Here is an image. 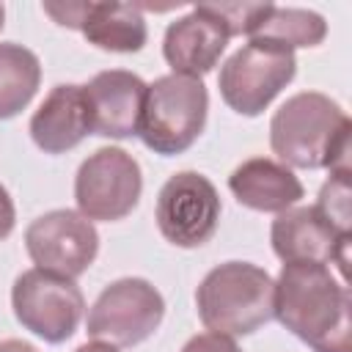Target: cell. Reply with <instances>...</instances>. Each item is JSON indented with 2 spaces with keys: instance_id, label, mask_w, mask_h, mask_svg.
<instances>
[{
  "instance_id": "obj_1",
  "label": "cell",
  "mask_w": 352,
  "mask_h": 352,
  "mask_svg": "<svg viewBox=\"0 0 352 352\" xmlns=\"http://www.w3.org/2000/svg\"><path fill=\"white\" fill-rule=\"evenodd\" d=\"M352 300L327 264H283L275 280L272 316L314 352H352Z\"/></svg>"
},
{
  "instance_id": "obj_2",
  "label": "cell",
  "mask_w": 352,
  "mask_h": 352,
  "mask_svg": "<svg viewBox=\"0 0 352 352\" xmlns=\"http://www.w3.org/2000/svg\"><path fill=\"white\" fill-rule=\"evenodd\" d=\"M349 116L319 91L289 96L270 121V146L286 168L349 173Z\"/></svg>"
},
{
  "instance_id": "obj_3",
  "label": "cell",
  "mask_w": 352,
  "mask_h": 352,
  "mask_svg": "<svg viewBox=\"0 0 352 352\" xmlns=\"http://www.w3.org/2000/svg\"><path fill=\"white\" fill-rule=\"evenodd\" d=\"M275 280L250 261H226L206 272L195 289L198 319L209 333L250 336L272 319Z\"/></svg>"
},
{
  "instance_id": "obj_4",
  "label": "cell",
  "mask_w": 352,
  "mask_h": 352,
  "mask_svg": "<svg viewBox=\"0 0 352 352\" xmlns=\"http://www.w3.org/2000/svg\"><path fill=\"white\" fill-rule=\"evenodd\" d=\"M209 113V94L204 80L184 74L157 77L146 88L140 140L160 157H176L187 151L204 132Z\"/></svg>"
},
{
  "instance_id": "obj_5",
  "label": "cell",
  "mask_w": 352,
  "mask_h": 352,
  "mask_svg": "<svg viewBox=\"0 0 352 352\" xmlns=\"http://www.w3.org/2000/svg\"><path fill=\"white\" fill-rule=\"evenodd\" d=\"M297 58L292 50L250 38L223 66L217 88L223 102L239 116H261L270 102L294 80Z\"/></svg>"
},
{
  "instance_id": "obj_6",
  "label": "cell",
  "mask_w": 352,
  "mask_h": 352,
  "mask_svg": "<svg viewBox=\"0 0 352 352\" xmlns=\"http://www.w3.org/2000/svg\"><path fill=\"white\" fill-rule=\"evenodd\" d=\"M165 316L162 294L146 278H118L94 300L85 333L113 346H135L157 333Z\"/></svg>"
},
{
  "instance_id": "obj_7",
  "label": "cell",
  "mask_w": 352,
  "mask_h": 352,
  "mask_svg": "<svg viewBox=\"0 0 352 352\" xmlns=\"http://www.w3.org/2000/svg\"><path fill=\"white\" fill-rule=\"evenodd\" d=\"M143 173L138 160L118 148L104 146L96 148L74 176V201L77 212L91 223H116L124 220L140 201Z\"/></svg>"
},
{
  "instance_id": "obj_8",
  "label": "cell",
  "mask_w": 352,
  "mask_h": 352,
  "mask_svg": "<svg viewBox=\"0 0 352 352\" xmlns=\"http://www.w3.org/2000/svg\"><path fill=\"white\" fill-rule=\"evenodd\" d=\"M11 308L16 322L47 344L74 336L85 314V297L72 278L44 270H25L11 286Z\"/></svg>"
},
{
  "instance_id": "obj_9",
  "label": "cell",
  "mask_w": 352,
  "mask_h": 352,
  "mask_svg": "<svg viewBox=\"0 0 352 352\" xmlns=\"http://www.w3.org/2000/svg\"><path fill=\"white\" fill-rule=\"evenodd\" d=\"M220 195L214 184L198 170L173 173L154 206L160 234L176 248H201L209 242L220 223Z\"/></svg>"
},
{
  "instance_id": "obj_10",
  "label": "cell",
  "mask_w": 352,
  "mask_h": 352,
  "mask_svg": "<svg viewBox=\"0 0 352 352\" xmlns=\"http://www.w3.org/2000/svg\"><path fill=\"white\" fill-rule=\"evenodd\" d=\"M25 248L36 270L74 280L94 264L99 253V234L80 212L52 209L28 226Z\"/></svg>"
},
{
  "instance_id": "obj_11",
  "label": "cell",
  "mask_w": 352,
  "mask_h": 352,
  "mask_svg": "<svg viewBox=\"0 0 352 352\" xmlns=\"http://www.w3.org/2000/svg\"><path fill=\"white\" fill-rule=\"evenodd\" d=\"M349 239L352 234L336 231L316 206H292L280 212L270 228L272 250L283 264H333L344 283H349Z\"/></svg>"
},
{
  "instance_id": "obj_12",
  "label": "cell",
  "mask_w": 352,
  "mask_h": 352,
  "mask_svg": "<svg viewBox=\"0 0 352 352\" xmlns=\"http://www.w3.org/2000/svg\"><path fill=\"white\" fill-rule=\"evenodd\" d=\"M228 38L231 36L226 25L201 3L168 25L162 38V55L173 74L201 80L217 66L220 55L228 47Z\"/></svg>"
},
{
  "instance_id": "obj_13",
  "label": "cell",
  "mask_w": 352,
  "mask_h": 352,
  "mask_svg": "<svg viewBox=\"0 0 352 352\" xmlns=\"http://www.w3.org/2000/svg\"><path fill=\"white\" fill-rule=\"evenodd\" d=\"M82 88L91 110L94 135L118 138V140L138 135L146 88H148L138 74L126 69H107V72H99Z\"/></svg>"
},
{
  "instance_id": "obj_14",
  "label": "cell",
  "mask_w": 352,
  "mask_h": 352,
  "mask_svg": "<svg viewBox=\"0 0 352 352\" xmlns=\"http://www.w3.org/2000/svg\"><path fill=\"white\" fill-rule=\"evenodd\" d=\"M28 129L44 154H66L80 146L88 135H94L85 88L74 82L55 85L33 113Z\"/></svg>"
},
{
  "instance_id": "obj_15",
  "label": "cell",
  "mask_w": 352,
  "mask_h": 352,
  "mask_svg": "<svg viewBox=\"0 0 352 352\" xmlns=\"http://www.w3.org/2000/svg\"><path fill=\"white\" fill-rule=\"evenodd\" d=\"M228 190L242 206L272 214L292 209L302 198V184L294 170L270 157H250L239 162L228 176Z\"/></svg>"
},
{
  "instance_id": "obj_16",
  "label": "cell",
  "mask_w": 352,
  "mask_h": 352,
  "mask_svg": "<svg viewBox=\"0 0 352 352\" xmlns=\"http://www.w3.org/2000/svg\"><path fill=\"white\" fill-rule=\"evenodd\" d=\"M77 30L107 52H138L148 38L143 11L132 3H85Z\"/></svg>"
},
{
  "instance_id": "obj_17",
  "label": "cell",
  "mask_w": 352,
  "mask_h": 352,
  "mask_svg": "<svg viewBox=\"0 0 352 352\" xmlns=\"http://www.w3.org/2000/svg\"><path fill=\"white\" fill-rule=\"evenodd\" d=\"M41 82L38 55L22 44L0 41V121L19 116Z\"/></svg>"
},
{
  "instance_id": "obj_18",
  "label": "cell",
  "mask_w": 352,
  "mask_h": 352,
  "mask_svg": "<svg viewBox=\"0 0 352 352\" xmlns=\"http://www.w3.org/2000/svg\"><path fill=\"white\" fill-rule=\"evenodd\" d=\"M324 36H327V22L322 14L311 8H283L272 3L270 14L261 19V25L253 30L250 38L270 41L294 52L297 47H319Z\"/></svg>"
},
{
  "instance_id": "obj_19",
  "label": "cell",
  "mask_w": 352,
  "mask_h": 352,
  "mask_svg": "<svg viewBox=\"0 0 352 352\" xmlns=\"http://www.w3.org/2000/svg\"><path fill=\"white\" fill-rule=\"evenodd\" d=\"M316 212L341 234H349V173H330L319 190Z\"/></svg>"
},
{
  "instance_id": "obj_20",
  "label": "cell",
  "mask_w": 352,
  "mask_h": 352,
  "mask_svg": "<svg viewBox=\"0 0 352 352\" xmlns=\"http://www.w3.org/2000/svg\"><path fill=\"white\" fill-rule=\"evenodd\" d=\"M228 30V36H253L272 3H204Z\"/></svg>"
},
{
  "instance_id": "obj_21",
  "label": "cell",
  "mask_w": 352,
  "mask_h": 352,
  "mask_svg": "<svg viewBox=\"0 0 352 352\" xmlns=\"http://www.w3.org/2000/svg\"><path fill=\"white\" fill-rule=\"evenodd\" d=\"M182 352H242L239 346H236V341L234 338H228V336H220V333H198V336H192L184 346H182Z\"/></svg>"
},
{
  "instance_id": "obj_22",
  "label": "cell",
  "mask_w": 352,
  "mask_h": 352,
  "mask_svg": "<svg viewBox=\"0 0 352 352\" xmlns=\"http://www.w3.org/2000/svg\"><path fill=\"white\" fill-rule=\"evenodd\" d=\"M14 223H16L14 201H11L8 190L0 184V242H3L6 236H11V231H14Z\"/></svg>"
},
{
  "instance_id": "obj_23",
  "label": "cell",
  "mask_w": 352,
  "mask_h": 352,
  "mask_svg": "<svg viewBox=\"0 0 352 352\" xmlns=\"http://www.w3.org/2000/svg\"><path fill=\"white\" fill-rule=\"evenodd\" d=\"M0 352H38V349L33 344H28V341L6 338V341H0Z\"/></svg>"
},
{
  "instance_id": "obj_24",
  "label": "cell",
  "mask_w": 352,
  "mask_h": 352,
  "mask_svg": "<svg viewBox=\"0 0 352 352\" xmlns=\"http://www.w3.org/2000/svg\"><path fill=\"white\" fill-rule=\"evenodd\" d=\"M74 352H118V346H113V344H104V341H91V344H82V346H77Z\"/></svg>"
},
{
  "instance_id": "obj_25",
  "label": "cell",
  "mask_w": 352,
  "mask_h": 352,
  "mask_svg": "<svg viewBox=\"0 0 352 352\" xmlns=\"http://www.w3.org/2000/svg\"><path fill=\"white\" fill-rule=\"evenodd\" d=\"M3 25H6V8H3V3H0V30H3Z\"/></svg>"
}]
</instances>
